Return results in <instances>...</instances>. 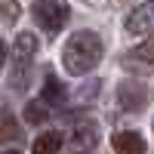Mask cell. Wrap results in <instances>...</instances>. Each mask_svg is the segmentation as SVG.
<instances>
[{"label":"cell","instance_id":"13","mask_svg":"<svg viewBox=\"0 0 154 154\" xmlns=\"http://www.w3.org/2000/svg\"><path fill=\"white\" fill-rule=\"evenodd\" d=\"M3 62H6V46L0 43V68H3Z\"/></svg>","mask_w":154,"mask_h":154},{"label":"cell","instance_id":"3","mask_svg":"<svg viewBox=\"0 0 154 154\" xmlns=\"http://www.w3.org/2000/svg\"><path fill=\"white\" fill-rule=\"evenodd\" d=\"M68 3L65 0H37L34 3V19L46 34H59L62 25L68 22Z\"/></svg>","mask_w":154,"mask_h":154},{"label":"cell","instance_id":"8","mask_svg":"<svg viewBox=\"0 0 154 154\" xmlns=\"http://www.w3.org/2000/svg\"><path fill=\"white\" fill-rule=\"evenodd\" d=\"M114 142V154H145V139L139 136V133H133V130H123V133H117L111 139Z\"/></svg>","mask_w":154,"mask_h":154},{"label":"cell","instance_id":"11","mask_svg":"<svg viewBox=\"0 0 154 154\" xmlns=\"http://www.w3.org/2000/svg\"><path fill=\"white\" fill-rule=\"evenodd\" d=\"M62 93H59V83H56V77L49 74L46 77V93H43V102H53V99H59Z\"/></svg>","mask_w":154,"mask_h":154},{"label":"cell","instance_id":"4","mask_svg":"<svg viewBox=\"0 0 154 154\" xmlns=\"http://www.w3.org/2000/svg\"><path fill=\"white\" fill-rule=\"evenodd\" d=\"M71 151L74 154H86V151H93L99 145V123L96 120H83V123H77L74 130H71Z\"/></svg>","mask_w":154,"mask_h":154},{"label":"cell","instance_id":"10","mask_svg":"<svg viewBox=\"0 0 154 154\" xmlns=\"http://www.w3.org/2000/svg\"><path fill=\"white\" fill-rule=\"evenodd\" d=\"M25 120H28V123H43L46 120V105H43V102L25 105Z\"/></svg>","mask_w":154,"mask_h":154},{"label":"cell","instance_id":"7","mask_svg":"<svg viewBox=\"0 0 154 154\" xmlns=\"http://www.w3.org/2000/svg\"><path fill=\"white\" fill-rule=\"evenodd\" d=\"M126 31H130V34H148V31H154V0L136 6L130 16H126Z\"/></svg>","mask_w":154,"mask_h":154},{"label":"cell","instance_id":"6","mask_svg":"<svg viewBox=\"0 0 154 154\" xmlns=\"http://www.w3.org/2000/svg\"><path fill=\"white\" fill-rule=\"evenodd\" d=\"M123 68H130V71H154V34L145 43H139L133 53H126Z\"/></svg>","mask_w":154,"mask_h":154},{"label":"cell","instance_id":"14","mask_svg":"<svg viewBox=\"0 0 154 154\" xmlns=\"http://www.w3.org/2000/svg\"><path fill=\"white\" fill-rule=\"evenodd\" d=\"M6 154H19V151H6Z\"/></svg>","mask_w":154,"mask_h":154},{"label":"cell","instance_id":"1","mask_svg":"<svg viewBox=\"0 0 154 154\" xmlns=\"http://www.w3.org/2000/svg\"><path fill=\"white\" fill-rule=\"evenodd\" d=\"M102 62V40L93 31H77L68 37L65 49H62V65H65L68 74L83 77L86 71H93Z\"/></svg>","mask_w":154,"mask_h":154},{"label":"cell","instance_id":"2","mask_svg":"<svg viewBox=\"0 0 154 154\" xmlns=\"http://www.w3.org/2000/svg\"><path fill=\"white\" fill-rule=\"evenodd\" d=\"M34 56H37V37H34L31 31H22V34L16 37V53H12V77H9V80H16V83H12L16 89H25V86H28Z\"/></svg>","mask_w":154,"mask_h":154},{"label":"cell","instance_id":"12","mask_svg":"<svg viewBox=\"0 0 154 154\" xmlns=\"http://www.w3.org/2000/svg\"><path fill=\"white\" fill-rule=\"evenodd\" d=\"M0 12H3L6 22H16V19H19V6H16V3H3V9H0Z\"/></svg>","mask_w":154,"mask_h":154},{"label":"cell","instance_id":"5","mask_svg":"<svg viewBox=\"0 0 154 154\" xmlns=\"http://www.w3.org/2000/svg\"><path fill=\"white\" fill-rule=\"evenodd\" d=\"M117 102H120L123 111H142L145 102H148V89H145V83H139V80H126V83H120V89H117Z\"/></svg>","mask_w":154,"mask_h":154},{"label":"cell","instance_id":"9","mask_svg":"<svg viewBox=\"0 0 154 154\" xmlns=\"http://www.w3.org/2000/svg\"><path fill=\"white\" fill-rule=\"evenodd\" d=\"M34 154H59L62 151V133L59 130H46L34 139V145H31Z\"/></svg>","mask_w":154,"mask_h":154}]
</instances>
